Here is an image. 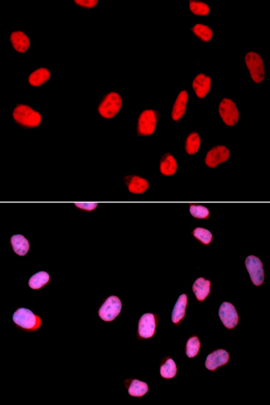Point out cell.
<instances>
[{
  "mask_svg": "<svg viewBox=\"0 0 270 405\" xmlns=\"http://www.w3.org/2000/svg\"><path fill=\"white\" fill-rule=\"evenodd\" d=\"M13 117L16 123L27 128H37L42 121L39 112L24 104L16 105L13 112Z\"/></svg>",
  "mask_w": 270,
  "mask_h": 405,
  "instance_id": "6da1fadb",
  "label": "cell"
},
{
  "mask_svg": "<svg viewBox=\"0 0 270 405\" xmlns=\"http://www.w3.org/2000/svg\"><path fill=\"white\" fill-rule=\"evenodd\" d=\"M122 107V98L116 92H110L106 95L99 104V115L106 119H112L117 115Z\"/></svg>",
  "mask_w": 270,
  "mask_h": 405,
  "instance_id": "7a4b0ae2",
  "label": "cell"
},
{
  "mask_svg": "<svg viewBox=\"0 0 270 405\" xmlns=\"http://www.w3.org/2000/svg\"><path fill=\"white\" fill-rule=\"evenodd\" d=\"M13 320L19 327L27 330H37L40 327V317L26 308L18 309L13 315Z\"/></svg>",
  "mask_w": 270,
  "mask_h": 405,
  "instance_id": "3957f363",
  "label": "cell"
},
{
  "mask_svg": "<svg viewBox=\"0 0 270 405\" xmlns=\"http://www.w3.org/2000/svg\"><path fill=\"white\" fill-rule=\"evenodd\" d=\"M245 63L253 80L256 84L262 82L265 77V68L262 58L256 52H250L245 56Z\"/></svg>",
  "mask_w": 270,
  "mask_h": 405,
  "instance_id": "277c9868",
  "label": "cell"
},
{
  "mask_svg": "<svg viewBox=\"0 0 270 405\" xmlns=\"http://www.w3.org/2000/svg\"><path fill=\"white\" fill-rule=\"evenodd\" d=\"M159 113L155 110L148 109L144 111L140 115L137 124V132L140 136L147 137L155 131Z\"/></svg>",
  "mask_w": 270,
  "mask_h": 405,
  "instance_id": "5b68a950",
  "label": "cell"
},
{
  "mask_svg": "<svg viewBox=\"0 0 270 405\" xmlns=\"http://www.w3.org/2000/svg\"><path fill=\"white\" fill-rule=\"evenodd\" d=\"M122 303L118 297L112 295L106 300L99 310V316L104 321H112L120 314Z\"/></svg>",
  "mask_w": 270,
  "mask_h": 405,
  "instance_id": "8992f818",
  "label": "cell"
},
{
  "mask_svg": "<svg viewBox=\"0 0 270 405\" xmlns=\"http://www.w3.org/2000/svg\"><path fill=\"white\" fill-rule=\"evenodd\" d=\"M218 112L223 122L228 126H233L238 121L239 112L236 103L230 99L225 98L222 100Z\"/></svg>",
  "mask_w": 270,
  "mask_h": 405,
  "instance_id": "52a82bcc",
  "label": "cell"
},
{
  "mask_svg": "<svg viewBox=\"0 0 270 405\" xmlns=\"http://www.w3.org/2000/svg\"><path fill=\"white\" fill-rule=\"evenodd\" d=\"M245 264L253 283L256 286L261 285L264 280V271L261 259L256 256H249L245 261Z\"/></svg>",
  "mask_w": 270,
  "mask_h": 405,
  "instance_id": "ba28073f",
  "label": "cell"
},
{
  "mask_svg": "<svg viewBox=\"0 0 270 405\" xmlns=\"http://www.w3.org/2000/svg\"><path fill=\"white\" fill-rule=\"evenodd\" d=\"M230 150L223 145L214 147L207 153L205 164L210 168H215L229 158Z\"/></svg>",
  "mask_w": 270,
  "mask_h": 405,
  "instance_id": "9c48e42d",
  "label": "cell"
},
{
  "mask_svg": "<svg viewBox=\"0 0 270 405\" xmlns=\"http://www.w3.org/2000/svg\"><path fill=\"white\" fill-rule=\"evenodd\" d=\"M218 315L224 325L228 329H233L238 322V315L236 308L229 302H224L220 307Z\"/></svg>",
  "mask_w": 270,
  "mask_h": 405,
  "instance_id": "30bf717a",
  "label": "cell"
},
{
  "mask_svg": "<svg viewBox=\"0 0 270 405\" xmlns=\"http://www.w3.org/2000/svg\"><path fill=\"white\" fill-rule=\"evenodd\" d=\"M157 320L154 314L145 313L140 317L138 334L142 338H150L155 335Z\"/></svg>",
  "mask_w": 270,
  "mask_h": 405,
  "instance_id": "8fae6325",
  "label": "cell"
},
{
  "mask_svg": "<svg viewBox=\"0 0 270 405\" xmlns=\"http://www.w3.org/2000/svg\"><path fill=\"white\" fill-rule=\"evenodd\" d=\"M229 359L230 355L228 352L224 349L216 350L207 357L205 366L208 370L214 371L218 367L226 364Z\"/></svg>",
  "mask_w": 270,
  "mask_h": 405,
  "instance_id": "7c38bea8",
  "label": "cell"
},
{
  "mask_svg": "<svg viewBox=\"0 0 270 405\" xmlns=\"http://www.w3.org/2000/svg\"><path fill=\"white\" fill-rule=\"evenodd\" d=\"M193 90L196 92L199 98H204L208 93L211 87V79L204 74H200L193 81Z\"/></svg>",
  "mask_w": 270,
  "mask_h": 405,
  "instance_id": "4fadbf2b",
  "label": "cell"
},
{
  "mask_svg": "<svg viewBox=\"0 0 270 405\" xmlns=\"http://www.w3.org/2000/svg\"><path fill=\"white\" fill-rule=\"evenodd\" d=\"M10 41L15 50L20 53L27 52L31 45L29 37L22 31H15L10 36Z\"/></svg>",
  "mask_w": 270,
  "mask_h": 405,
  "instance_id": "5bb4252c",
  "label": "cell"
},
{
  "mask_svg": "<svg viewBox=\"0 0 270 405\" xmlns=\"http://www.w3.org/2000/svg\"><path fill=\"white\" fill-rule=\"evenodd\" d=\"M188 101V94L187 91H182L179 94L176 100L173 109H172L171 117L175 121L177 122L185 115L186 112L187 104Z\"/></svg>",
  "mask_w": 270,
  "mask_h": 405,
  "instance_id": "9a60e30c",
  "label": "cell"
},
{
  "mask_svg": "<svg viewBox=\"0 0 270 405\" xmlns=\"http://www.w3.org/2000/svg\"><path fill=\"white\" fill-rule=\"evenodd\" d=\"M126 183L129 192L134 194H142L149 189V182L145 178L137 176L126 177Z\"/></svg>",
  "mask_w": 270,
  "mask_h": 405,
  "instance_id": "2e32d148",
  "label": "cell"
},
{
  "mask_svg": "<svg viewBox=\"0 0 270 405\" xmlns=\"http://www.w3.org/2000/svg\"><path fill=\"white\" fill-rule=\"evenodd\" d=\"M51 72L46 68H39L30 74L28 82L32 87H41L51 79Z\"/></svg>",
  "mask_w": 270,
  "mask_h": 405,
  "instance_id": "e0dca14e",
  "label": "cell"
},
{
  "mask_svg": "<svg viewBox=\"0 0 270 405\" xmlns=\"http://www.w3.org/2000/svg\"><path fill=\"white\" fill-rule=\"evenodd\" d=\"M210 290V282L204 278H199L193 284V291L196 295L197 299L200 302L205 300L209 295Z\"/></svg>",
  "mask_w": 270,
  "mask_h": 405,
  "instance_id": "ac0fdd59",
  "label": "cell"
},
{
  "mask_svg": "<svg viewBox=\"0 0 270 405\" xmlns=\"http://www.w3.org/2000/svg\"><path fill=\"white\" fill-rule=\"evenodd\" d=\"M11 243L14 252L17 255L23 257L28 254L30 249V243L24 236L16 234L11 236Z\"/></svg>",
  "mask_w": 270,
  "mask_h": 405,
  "instance_id": "d6986e66",
  "label": "cell"
},
{
  "mask_svg": "<svg viewBox=\"0 0 270 405\" xmlns=\"http://www.w3.org/2000/svg\"><path fill=\"white\" fill-rule=\"evenodd\" d=\"M187 304H188V297L185 294H183L179 297L172 311L171 320L173 323H179L185 316Z\"/></svg>",
  "mask_w": 270,
  "mask_h": 405,
  "instance_id": "ffe728a7",
  "label": "cell"
},
{
  "mask_svg": "<svg viewBox=\"0 0 270 405\" xmlns=\"http://www.w3.org/2000/svg\"><path fill=\"white\" fill-rule=\"evenodd\" d=\"M160 172L164 176H172L177 170V161L170 153H166L162 156L160 161Z\"/></svg>",
  "mask_w": 270,
  "mask_h": 405,
  "instance_id": "44dd1931",
  "label": "cell"
},
{
  "mask_svg": "<svg viewBox=\"0 0 270 405\" xmlns=\"http://www.w3.org/2000/svg\"><path fill=\"white\" fill-rule=\"evenodd\" d=\"M49 274L45 271H40V272L36 273L31 277L28 284H29L31 288L38 290V289H40L41 287H44L46 284L49 282Z\"/></svg>",
  "mask_w": 270,
  "mask_h": 405,
  "instance_id": "7402d4cb",
  "label": "cell"
},
{
  "mask_svg": "<svg viewBox=\"0 0 270 405\" xmlns=\"http://www.w3.org/2000/svg\"><path fill=\"white\" fill-rule=\"evenodd\" d=\"M148 391V385L137 380H132L128 389L129 394L135 397H141Z\"/></svg>",
  "mask_w": 270,
  "mask_h": 405,
  "instance_id": "603a6c76",
  "label": "cell"
},
{
  "mask_svg": "<svg viewBox=\"0 0 270 405\" xmlns=\"http://www.w3.org/2000/svg\"><path fill=\"white\" fill-rule=\"evenodd\" d=\"M201 145L200 135L196 132H193L188 136L185 142V150L189 155H194L199 151Z\"/></svg>",
  "mask_w": 270,
  "mask_h": 405,
  "instance_id": "cb8c5ba5",
  "label": "cell"
},
{
  "mask_svg": "<svg viewBox=\"0 0 270 405\" xmlns=\"http://www.w3.org/2000/svg\"><path fill=\"white\" fill-rule=\"evenodd\" d=\"M192 31L197 37L200 38L205 42L210 41L213 38V31L208 26L205 25V24H196L194 27L192 28Z\"/></svg>",
  "mask_w": 270,
  "mask_h": 405,
  "instance_id": "d4e9b609",
  "label": "cell"
},
{
  "mask_svg": "<svg viewBox=\"0 0 270 405\" xmlns=\"http://www.w3.org/2000/svg\"><path fill=\"white\" fill-rule=\"evenodd\" d=\"M177 368L175 362L172 359H168L160 368V374L162 377L171 379L177 374Z\"/></svg>",
  "mask_w": 270,
  "mask_h": 405,
  "instance_id": "484cf974",
  "label": "cell"
},
{
  "mask_svg": "<svg viewBox=\"0 0 270 405\" xmlns=\"http://www.w3.org/2000/svg\"><path fill=\"white\" fill-rule=\"evenodd\" d=\"M190 10L197 16H208L210 14V8L206 3L196 0H190Z\"/></svg>",
  "mask_w": 270,
  "mask_h": 405,
  "instance_id": "4316f807",
  "label": "cell"
},
{
  "mask_svg": "<svg viewBox=\"0 0 270 405\" xmlns=\"http://www.w3.org/2000/svg\"><path fill=\"white\" fill-rule=\"evenodd\" d=\"M200 341L197 337H192L187 342L186 355L188 358H194L200 349Z\"/></svg>",
  "mask_w": 270,
  "mask_h": 405,
  "instance_id": "83f0119b",
  "label": "cell"
},
{
  "mask_svg": "<svg viewBox=\"0 0 270 405\" xmlns=\"http://www.w3.org/2000/svg\"><path fill=\"white\" fill-rule=\"evenodd\" d=\"M193 234L197 239L201 241L205 245L210 244L213 239L211 232L208 229H203V228H197L193 231Z\"/></svg>",
  "mask_w": 270,
  "mask_h": 405,
  "instance_id": "f1b7e54d",
  "label": "cell"
},
{
  "mask_svg": "<svg viewBox=\"0 0 270 405\" xmlns=\"http://www.w3.org/2000/svg\"><path fill=\"white\" fill-rule=\"evenodd\" d=\"M190 212L191 215L199 219H206L209 217V210L200 205H190Z\"/></svg>",
  "mask_w": 270,
  "mask_h": 405,
  "instance_id": "f546056e",
  "label": "cell"
},
{
  "mask_svg": "<svg viewBox=\"0 0 270 405\" xmlns=\"http://www.w3.org/2000/svg\"><path fill=\"white\" fill-rule=\"evenodd\" d=\"M74 2L78 6L82 8H88V9L95 7L97 3H99L97 0H75Z\"/></svg>",
  "mask_w": 270,
  "mask_h": 405,
  "instance_id": "4dcf8cb0",
  "label": "cell"
},
{
  "mask_svg": "<svg viewBox=\"0 0 270 405\" xmlns=\"http://www.w3.org/2000/svg\"><path fill=\"white\" fill-rule=\"evenodd\" d=\"M75 205L79 209L86 210V211H92V210H95L97 206V203H77Z\"/></svg>",
  "mask_w": 270,
  "mask_h": 405,
  "instance_id": "1f68e13d",
  "label": "cell"
}]
</instances>
